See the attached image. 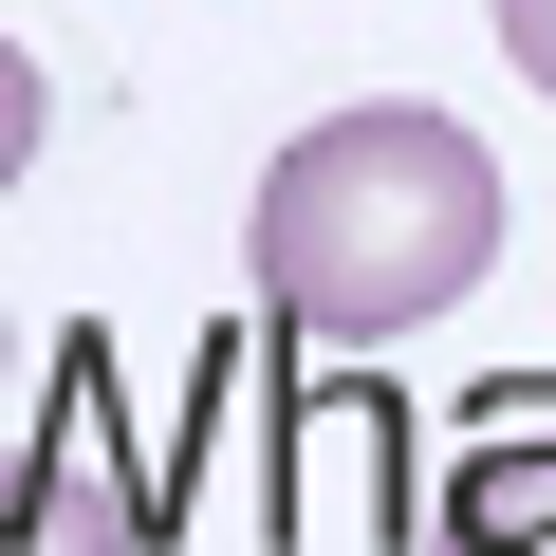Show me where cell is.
<instances>
[{
    "mask_svg": "<svg viewBox=\"0 0 556 556\" xmlns=\"http://www.w3.org/2000/svg\"><path fill=\"white\" fill-rule=\"evenodd\" d=\"M427 556H556V371L464 390V427L427 464Z\"/></svg>",
    "mask_w": 556,
    "mask_h": 556,
    "instance_id": "cell-2",
    "label": "cell"
},
{
    "mask_svg": "<svg viewBox=\"0 0 556 556\" xmlns=\"http://www.w3.org/2000/svg\"><path fill=\"white\" fill-rule=\"evenodd\" d=\"M20 167H38V56L0 38V186H20Z\"/></svg>",
    "mask_w": 556,
    "mask_h": 556,
    "instance_id": "cell-4",
    "label": "cell"
},
{
    "mask_svg": "<svg viewBox=\"0 0 556 556\" xmlns=\"http://www.w3.org/2000/svg\"><path fill=\"white\" fill-rule=\"evenodd\" d=\"M501 56H519V75L556 93V0H501Z\"/></svg>",
    "mask_w": 556,
    "mask_h": 556,
    "instance_id": "cell-5",
    "label": "cell"
},
{
    "mask_svg": "<svg viewBox=\"0 0 556 556\" xmlns=\"http://www.w3.org/2000/svg\"><path fill=\"white\" fill-rule=\"evenodd\" d=\"M0 556H130V501H112V427H0Z\"/></svg>",
    "mask_w": 556,
    "mask_h": 556,
    "instance_id": "cell-3",
    "label": "cell"
},
{
    "mask_svg": "<svg viewBox=\"0 0 556 556\" xmlns=\"http://www.w3.org/2000/svg\"><path fill=\"white\" fill-rule=\"evenodd\" d=\"M260 298L298 316V334H334V353H371V334H427L464 278L501 260V167H482V130L464 112H427V93H371V112H316L298 149L260 167Z\"/></svg>",
    "mask_w": 556,
    "mask_h": 556,
    "instance_id": "cell-1",
    "label": "cell"
}]
</instances>
